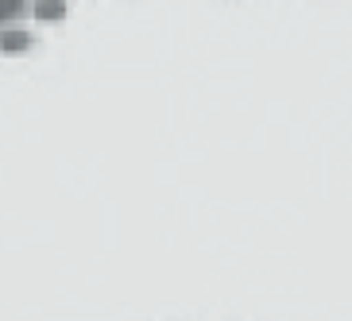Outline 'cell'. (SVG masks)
Segmentation results:
<instances>
[{"label": "cell", "instance_id": "cell-1", "mask_svg": "<svg viewBox=\"0 0 352 321\" xmlns=\"http://www.w3.org/2000/svg\"><path fill=\"white\" fill-rule=\"evenodd\" d=\"M35 51V32L32 23H8L0 27V58H23Z\"/></svg>", "mask_w": 352, "mask_h": 321}, {"label": "cell", "instance_id": "cell-2", "mask_svg": "<svg viewBox=\"0 0 352 321\" xmlns=\"http://www.w3.org/2000/svg\"><path fill=\"white\" fill-rule=\"evenodd\" d=\"M74 0H32V27H63Z\"/></svg>", "mask_w": 352, "mask_h": 321}, {"label": "cell", "instance_id": "cell-3", "mask_svg": "<svg viewBox=\"0 0 352 321\" xmlns=\"http://www.w3.org/2000/svg\"><path fill=\"white\" fill-rule=\"evenodd\" d=\"M32 23V0H0V27Z\"/></svg>", "mask_w": 352, "mask_h": 321}]
</instances>
